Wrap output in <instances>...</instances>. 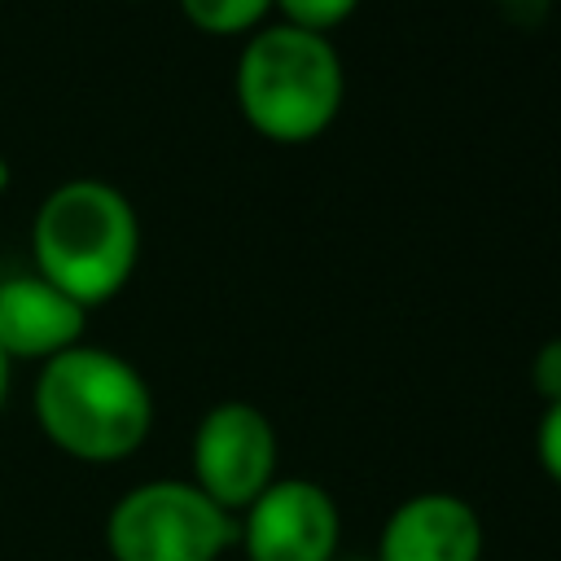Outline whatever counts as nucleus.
<instances>
[{"label":"nucleus","instance_id":"1","mask_svg":"<svg viewBox=\"0 0 561 561\" xmlns=\"http://www.w3.org/2000/svg\"><path fill=\"white\" fill-rule=\"evenodd\" d=\"M31 408L44 438L88 465L131 456L153 425V394L136 364L83 342L39 364Z\"/></svg>","mask_w":561,"mask_h":561},{"label":"nucleus","instance_id":"2","mask_svg":"<svg viewBox=\"0 0 561 561\" xmlns=\"http://www.w3.org/2000/svg\"><path fill=\"white\" fill-rule=\"evenodd\" d=\"M31 254L35 276L88 311L131 280L140 259V219L114 184L79 175L39 202L31 219Z\"/></svg>","mask_w":561,"mask_h":561},{"label":"nucleus","instance_id":"3","mask_svg":"<svg viewBox=\"0 0 561 561\" xmlns=\"http://www.w3.org/2000/svg\"><path fill=\"white\" fill-rule=\"evenodd\" d=\"M342 96L346 75L329 35L276 22L254 31L237 57V105L276 145H307L329 131Z\"/></svg>","mask_w":561,"mask_h":561},{"label":"nucleus","instance_id":"4","mask_svg":"<svg viewBox=\"0 0 561 561\" xmlns=\"http://www.w3.org/2000/svg\"><path fill=\"white\" fill-rule=\"evenodd\" d=\"M228 543H237L232 513L175 478L131 486L105 517L114 561H219Z\"/></svg>","mask_w":561,"mask_h":561},{"label":"nucleus","instance_id":"5","mask_svg":"<svg viewBox=\"0 0 561 561\" xmlns=\"http://www.w3.org/2000/svg\"><path fill=\"white\" fill-rule=\"evenodd\" d=\"M276 482V430L241 399L215 403L193 434V486L219 508H250Z\"/></svg>","mask_w":561,"mask_h":561},{"label":"nucleus","instance_id":"6","mask_svg":"<svg viewBox=\"0 0 561 561\" xmlns=\"http://www.w3.org/2000/svg\"><path fill=\"white\" fill-rule=\"evenodd\" d=\"M250 561H333L337 504L307 478H276L237 526Z\"/></svg>","mask_w":561,"mask_h":561},{"label":"nucleus","instance_id":"7","mask_svg":"<svg viewBox=\"0 0 561 561\" xmlns=\"http://www.w3.org/2000/svg\"><path fill=\"white\" fill-rule=\"evenodd\" d=\"M88 311L53 289L44 276L22 272L0 280V355L13 359H53L83 342Z\"/></svg>","mask_w":561,"mask_h":561},{"label":"nucleus","instance_id":"8","mask_svg":"<svg viewBox=\"0 0 561 561\" xmlns=\"http://www.w3.org/2000/svg\"><path fill=\"white\" fill-rule=\"evenodd\" d=\"M482 522L478 513L447 491H421L403 500L377 543V561H478Z\"/></svg>","mask_w":561,"mask_h":561},{"label":"nucleus","instance_id":"9","mask_svg":"<svg viewBox=\"0 0 561 561\" xmlns=\"http://www.w3.org/2000/svg\"><path fill=\"white\" fill-rule=\"evenodd\" d=\"M180 9L206 35H241L263 22L272 0H180Z\"/></svg>","mask_w":561,"mask_h":561},{"label":"nucleus","instance_id":"10","mask_svg":"<svg viewBox=\"0 0 561 561\" xmlns=\"http://www.w3.org/2000/svg\"><path fill=\"white\" fill-rule=\"evenodd\" d=\"M355 4H359V0H272V9H280V18H285L289 26L316 31V35H324V31H333L337 22H346V18L355 13Z\"/></svg>","mask_w":561,"mask_h":561},{"label":"nucleus","instance_id":"11","mask_svg":"<svg viewBox=\"0 0 561 561\" xmlns=\"http://www.w3.org/2000/svg\"><path fill=\"white\" fill-rule=\"evenodd\" d=\"M530 381L543 403H561V337H548L530 359Z\"/></svg>","mask_w":561,"mask_h":561},{"label":"nucleus","instance_id":"12","mask_svg":"<svg viewBox=\"0 0 561 561\" xmlns=\"http://www.w3.org/2000/svg\"><path fill=\"white\" fill-rule=\"evenodd\" d=\"M535 447H539V465H543V473L561 486V403H548V408H543Z\"/></svg>","mask_w":561,"mask_h":561},{"label":"nucleus","instance_id":"13","mask_svg":"<svg viewBox=\"0 0 561 561\" xmlns=\"http://www.w3.org/2000/svg\"><path fill=\"white\" fill-rule=\"evenodd\" d=\"M4 399H9V359L0 355V408H4Z\"/></svg>","mask_w":561,"mask_h":561},{"label":"nucleus","instance_id":"14","mask_svg":"<svg viewBox=\"0 0 561 561\" xmlns=\"http://www.w3.org/2000/svg\"><path fill=\"white\" fill-rule=\"evenodd\" d=\"M4 184H9V162L0 158V193H4Z\"/></svg>","mask_w":561,"mask_h":561},{"label":"nucleus","instance_id":"15","mask_svg":"<svg viewBox=\"0 0 561 561\" xmlns=\"http://www.w3.org/2000/svg\"><path fill=\"white\" fill-rule=\"evenodd\" d=\"M333 561H337V557H333ZM351 561H377V557H351Z\"/></svg>","mask_w":561,"mask_h":561}]
</instances>
